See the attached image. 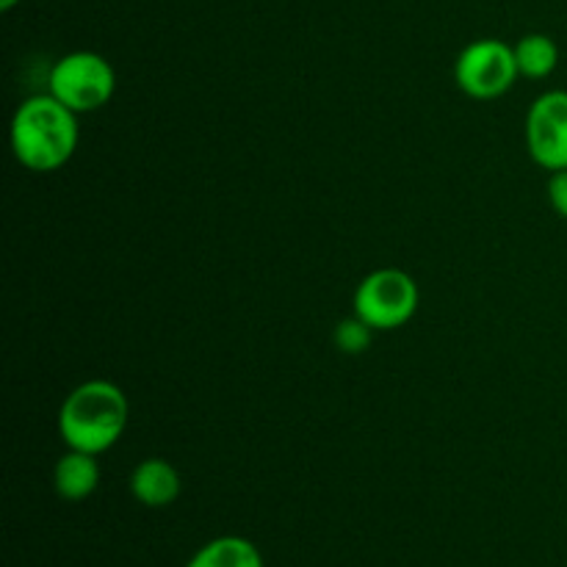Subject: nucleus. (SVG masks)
<instances>
[{"label":"nucleus","mask_w":567,"mask_h":567,"mask_svg":"<svg viewBox=\"0 0 567 567\" xmlns=\"http://www.w3.org/2000/svg\"><path fill=\"white\" fill-rule=\"evenodd\" d=\"M11 153L25 169L55 172L75 155L78 114L53 94H33L11 116Z\"/></svg>","instance_id":"obj_1"},{"label":"nucleus","mask_w":567,"mask_h":567,"mask_svg":"<svg viewBox=\"0 0 567 567\" xmlns=\"http://www.w3.org/2000/svg\"><path fill=\"white\" fill-rule=\"evenodd\" d=\"M131 404L125 391L109 380L81 382L66 393L59 410V435L66 449L86 454H103L125 432Z\"/></svg>","instance_id":"obj_2"},{"label":"nucleus","mask_w":567,"mask_h":567,"mask_svg":"<svg viewBox=\"0 0 567 567\" xmlns=\"http://www.w3.org/2000/svg\"><path fill=\"white\" fill-rule=\"evenodd\" d=\"M48 89L75 114L100 111L116 92V72L105 55L75 50L61 55L48 75Z\"/></svg>","instance_id":"obj_3"},{"label":"nucleus","mask_w":567,"mask_h":567,"mask_svg":"<svg viewBox=\"0 0 567 567\" xmlns=\"http://www.w3.org/2000/svg\"><path fill=\"white\" fill-rule=\"evenodd\" d=\"M419 286L402 269H377L354 291V316L377 332L399 330L419 310Z\"/></svg>","instance_id":"obj_4"},{"label":"nucleus","mask_w":567,"mask_h":567,"mask_svg":"<svg viewBox=\"0 0 567 567\" xmlns=\"http://www.w3.org/2000/svg\"><path fill=\"white\" fill-rule=\"evenodd\" d=\"M518 75L515 48L502 39H476L457 55L454 64V81L474 100L502 97L515 86Z\"/></svg>","instance_id":"obj_5"},{"label":"nucleus","mask_w":567,"mask_h":567,"mask_svg":"<svg viewBox=\"0 0 567 567\" xmlns=\"http://www.w3.org/2000/svg\"><path fill=\"white\" fill-rule=\"evenodd\" d=\"M526 150L548 172L567 169V92L551 89L526 114Z\"/></svg>","instance_id":"obj_6"},{"label":"nucleus","mask_w":567,"mask_h":567,"mask_svg":"<svg viewBox=\"0 0 567 567\" xmlns=\"http://www.w3.org/2000/svg\"><path fill=\"white\" fill-rule=\"evenodd\" d=\"M181 474L169 460L147 457L133 468L131 493L138 504L150 509L169 507L181 496Z\"/></svg>","instance_id":"obj_7"},{"label":"nucleus","mask_w":567,"mask_h":567,"mask_svg":"<svg viewBox=\"0 0 567 567\" xmlns=\"http://www.w3.org/2000/svg\"><path fill=\"white\" fill-rule=\"evenodd\" d=\"M97 485L100 465L94 454L70 449L64 457H59L53 468V487L59 498H64V502H83V498H89L97 491Z\"/></svg>","instance_id":"obj_8"},{"label":"nucleus","mask_w":567,"mask_h":567,"mask_svg":"<svg viewBox=\"0 0 567 567\" xmlns=\"http://www.w3.org/2000/svg\"><path fill=\"white\" fill-rule=\"evenodd\" d=\"M186 567H266V565L255 543H249L247 537L225 535L205 543V546L188 559Z\"/></svg>","instance_id":"obj_9"},{"label":"nucleus","mask_w":567,"mask_h":567,"mask_svg":"<svg viewBox=\"0 0 567 567\" xmlns=\"http://www.w3.org/2000/svg\"><path fill=\"white\" fill-rule=\"evenodd\" d=\"M515 48V61H518V72L532 81H543L551 75L559 64V48L548 33H526L518 39Z\"/></svg>","instance_id":"obj_10"},{"label":"nucleus","mask_w":567,"mask_h":567,"mask_svg":"<svg viewBox=\"0 0 567 567\" xmlns=\"http://www.w3.org/2000/svg\"><path fill=\"white\" fill-rule=\"evenodd\" d=\"M374 327L365 324L360 316H349V319L338 321L336 332H332V341L341 349L343 354H363L371 347V338H374Z\"/></svg>","instance_id":"obj_11"},{"label":"nucleus","mask_w":567,"mask_h":567,"mask_svg":"<svg viewBox=\"0 0 567 567\" xmlns=\"http://www.w3.org/2000/svg\"><path fill=\"white\" fill-rule=\"evenodd\" d=\"M548 203L567 221V169L551 172V181H548Z\"/></svg>","instance_id":"obj_12"},{"label":"nucleus","mask_w":567,"mask_h":567,"mask_svg":"<svg viewBox=\"0 0 567 567\" xmlns=\"http://www.w3.org/2000/svg\"><path fill=\"white\" fill-rule=\"evenodd\" d=\"M17 3H20V0H0V9H3V11H11V9H14Z\"/></svg>","instance_id":"obj_13"}]
</instances>
